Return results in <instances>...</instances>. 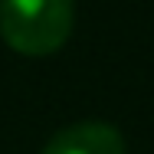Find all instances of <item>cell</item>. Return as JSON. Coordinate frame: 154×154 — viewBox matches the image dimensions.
I'll use <instances>...</instances> for the list:
<instances>
[{"label": "cell", "mask_w": 154, "mask_h": 154, "mask_svg": "<svg viewBox=\"0 0 154 154\" xmlns=\"http://www.w3.org/2000/svg\"><path fill=\"white\" fill-rule=\"evenodd\" d=\"M75 0H0V36L23 56H49L66 46Z\"/></svg>", "instance_id": "1"}, {"label": "cell", "mask_w": 154, "mask_h": 154, "mask_svg": "<svg viewBox=\"0 0 154 154\" xmlns=\"http://www.w3.org/2000/svg\"><path fill=\"white\" fill-rule=\"evenodd\" d=\"M125 134L108 122H75L59 128L39 154H125Z\"/></svg>", "instance_id": "2"}]
</instances>
